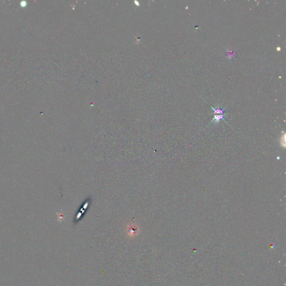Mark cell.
Segmentation results:
<instances>
[{
  "mask_svg": "<svg viewBox=\"0 0 286 286\" xmlns=\"http://www.w3.org/2000/svg\"><path fill=\"white\" fill-rule=\"evenodd\" d=\"M225 116H226V114H222V115H219V114H217V115H214V118L213 120L210 122V124L212 123V122H214V125H216L221 120H223L225 122H226L227 124H228L226 120H225Z\"/></svg>",
  "mask_w": 286,
  "mask_h": 286,
  "instance_id": "1",
  "label": "cell"
},
{
  "mask_svg": "<svg viewBox=\"0 0 286 286\" xmlns=\"http://www.w3.org/2000/svg\"><path fill=\"white\" fill-rule=\"evenodd\" d=\"M226 58L227 59H233L234 58V57H235V53L233 52V51H230L229 49H226Z\"/></svg>",
  "mask_w": 286,
  "mask_h": 286,
  "instance_id": "3",
  "label": "cell"
},
{
  "mask_svg": "<svg viewBox=\"0 0 286 286\" xmlns=\"http://www.w3.org/2000/svg\"><path fill=\"white\" fill-rule=\"evenodd\" d=\"M211 108L214 111V115L225 114V109L223 108H221L220 106H217L215 107L211 106Z\"/></svg>",
  "mask_w": 286,
  "mask_h": 286,
  "instance_id": "2",
  "label": "cell"
}]
</instances>
